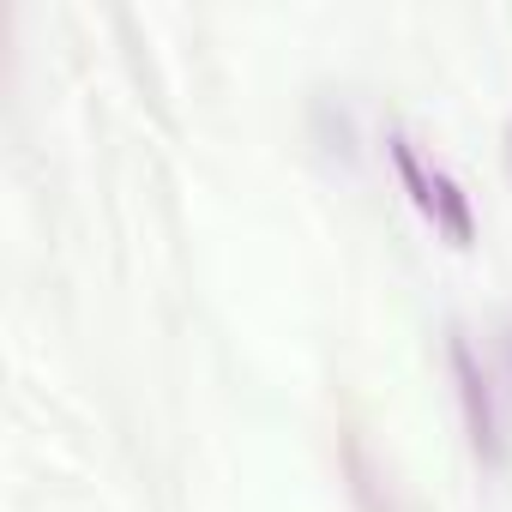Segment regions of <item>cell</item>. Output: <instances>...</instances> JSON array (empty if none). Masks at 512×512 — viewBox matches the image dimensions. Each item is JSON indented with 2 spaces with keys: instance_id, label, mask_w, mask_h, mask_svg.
<instances>
[{
  "instance_id": "cell-1",
  "label": "cell",
  "mask_w": 512,
  "mask_h": 512,
  "mask_svg": "<svg viewBox=\"0 0 512 512\" xmlns=\"http://www.w3.org/2000/svg\"><path fill=\"white\" fill-rule=\"evenodd\" d=\"M386 151H392V163H398V175H404V187H410L416 211H422L434 229H446V235H452V247H470V241H476V217H470V199L458 193V181H452L446 169H428L404 133H392V139H386Z\"/></svg>"
},
{
  "instance_id": "cell-2",
  "label": "cell",
  "mask_w": 512,
  "mask_h": 512,
  "mask_svg": "<svg viewBox=\"0 0 512 512\" xmlns=\"http://www.w3.org/2000/svg\"><path fill=\"white\" fill-rule=\"evenodd\" d=\"M446 362H452V380H458V410H464L470 446H476L488 464H500V458H506V446H500V410H494V392H488V374H482L470 338L452 332V338H446Z\"/></svg>"
}]
</instances>
